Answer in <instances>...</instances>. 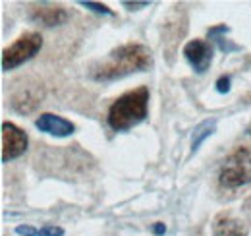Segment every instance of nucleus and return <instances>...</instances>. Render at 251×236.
Returning a JSON list of instances; mask_svg holds the SVG:
<instances>
[{"label":"nucleus","mask_w":251,"mask_h":236,"mask_svg":"<svg viewBox=\"0 0 251 236\" xmlns=\"http://www.w3.org/2000/svg\"><path fill=\"white\" fill-rule=\"evenodd\" d=\"M220 184L224 188H240L251 180V153L250 151H236L220 171Z\"/></svg>","instance_id":"20e7f679"},{"label":"nucleus","mask_w":251,"mask_h":236,"mask_svg":"<svg viewBox=\"0 0 251 236\" xmlns=\"http://www.w3.org/2000/svg\"><path fill=\"white\" fill-rule=\"evenodd\" d=\"M35 10H37V14H33V20L41 22L45 26H58V24H64L68 18L66 10L60 6H39Z\"/></svg>","instance_id":"1a4fd4ad"},{"label":"nucleus","mask_w":251,"mask_h":236,"mask_svg":"<svg viewBox=\"0 0 251 236\" xmlns=\"http://www.w3.org/2000/svg\"><path fill=\"white\" fill-rule=\"evenodd\" d=\"M16 233L18 235H22V236H39V231L37 229H33V227H29V225H20L18 229H16Z\"/></svg>","instance_id":"ddd939ff"},{"label":"nucleus","mask_w":251,"mask_h":236,"mask_svg":"<svg viewBox=\"0 0 251 236\" xmlns=\"http://www.w3.org/2000/svg\"><path fill=\"white\" fill-rule=\"evenodd\" d=\"M228 89H230V78L222 76L219 82H217V91L219 93H228Z\"/></svg>","instance_id":"4468645a"},{"label":"nucleus","mask_w":251,"mask_h":236,"mask_svg":"<svg viewBox=\"0 0 251 236\" xmlns=\"http://www.w3.org/2000/svg\"><path fill=\"white\" fill-rule=\"evenodd\" d=\"M153 231H155V235H164V231H166V227H164L162 223H157V225L153 227Z\"/></svg>","instance_id":"dca6fc26"},{"label":"nucleus","mask_w":251,"mask_h":236,"mask_svg":"<svg viewBox=\"0 0 251 236\" xmlns=\"http://www.w3.org/2000/svg\"><path fill=\"white\" fill-rule=\"evenodd\" d=\"M213 130H215V122H211V120H207V122H203L201 126H197L195 136H193V142H191V151H197L199 146L203 144V140L213 134Z\"/></svg>","instance_id":"9d476101"},{"label":"nucleus","mask_w":251,"mask_h":236,"mask_svg":"<svg viewBox=\"0 0 251 236\" xmlns=\"http://www.w3.org/2000/svg\"><path fill=\"white\" fill-rule=\"evenodd\" d=\"M27 149V136L12 122H2V163L18 159Z\"/></svg>","instance_id":"39448f33"},{"label":"nucleus","mask_w":251,"mask_h":236,"mask_svg":"<svg viewBox=\"0 0 251 236\" xmlns=\"http://www.w3.org/2000/svg\"><path fill=\"white\" fill-rule=\"evenodd\" d=\"M153 64L151 51L137 43H127L110 51L91 68L89 76L95 82H116L129 74L145 72Z\"/></svg>","instance_id":"f257e3e1"},{"label":"nucleus","mask_w":251,"mask_h":236,"mask_svg":"<svg viewBox=\"0 0 251 236\" xmlns=\"http://www.w3.org/2000/svg\"><path fill=\"white\" fill-rule=\"evenodd\" d=\"M81 6H85V8H89V10H95V12H99V14H108V16H112V10H110L106 4H99V2H91V0H83Z\"/></svg>","instance_id":"9b49d317"},{"label":"nucleus","mask_w":251,"mask_h":236,"mask_svg":"<svg viewBox=\"0 0 251 236\" xmlns=\"http://www.w3.org/2000/svg\"><path fill=\"white\" fill-rule=\"evenodd\" d=\"M124 6L127 10H137L139 6H149V2H124Z\"/></svg>","instance_id":"2eb2a0df"},{"label":"nucleus","mask_w":251,"mask_h":236,"mask_svg":"<svg viewBox=\"0 0 251 236\" xmlns=\"http://www.w3.org/2000/svg\"><path fill=\"white\" fill-rule=\"evenodd\" d=\"M64 231L60 227H50V225H47V227H43L41 231H39V236H62Z\"/></svg>","instance_id":"f8f14e48"},{"label":"nucleus","mask_w":251,"mask_h":236,"mask_svg":"<svg viewBox=\"0 0 251 236\" xmlns=\"http://www.w3.org/2000/svg\"><path fill=\"white\" fill-rule=\"evenodd\" d=\"M35 126L41 132L56 136V138H66V136H72L75 132L74 122H70L68 118L64 117H58V115H52V113H43L35 120Z\"/></svg>","instance_id":"0eeeda50"},{"label":"nucleus","mask_w":251,"mask_h":236,"mask_svg":"<svg viewBox=\"0 0 251 236\" xmlns=\"http://www.w3.org/2000/svg\"><path fill=\"white\" fill-rule=\"evenodd\" d=\"M213 45L205 39H193L184 47V57L197 74H205L213 62Z\"/></svg>","instance_id":"423d86ee"},{"label":"nucleus","mask_w":251,"mask_h":236,"mask_svg":"<svg viewBox=\"0 0 251 236\" xmlns=\"http://www.w3.org/2000/svg\"><path fill=\"white\" fill-rule=\"evenodd\" d=\"M213 236H248V229L242 221L230 215H220L213 223Z\"/></svg>","instance_id":"6e6552de"},{"label":"nucleus","mask_w":251,"mask_h":236,"mask_svg":"<svg viewBox=\"0 0 251 236\" xmlns=\"http://www.w3.org/2000/svg\"><path fill=\"white\" fill-rule=\"evenodd\" d=\"M43 47V37L39 33H24L16 43H12L8 49H4L2 53V70H14L18 66H22L24 62L33 59Z\"/></svg>","instance_id":"7ed1b4c3"},{"label":"nucleus","mask_w":251,"mask_h":236,"mask_svg":"<svg viewBox=\"0 0 251 236\" xmlns=\"http://www.w3.org/2000/svg\"><path fill=\"white\" fill-rule=\"evenodd\" d=\"M149 113V89L137 88L118 97L108 109V126L114 132H126L143 122Z\"/></svg>","instance_id":"f03ea898"}]
</instances>
